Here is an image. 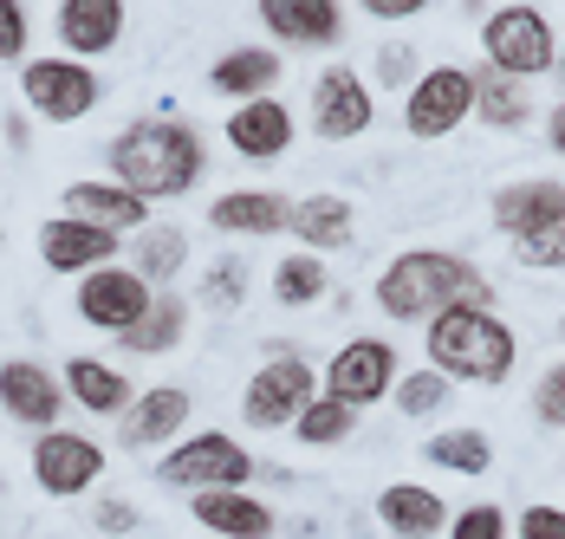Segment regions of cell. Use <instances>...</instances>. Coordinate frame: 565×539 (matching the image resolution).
<instances>
[{
	"label": "cell",
	"instance_id": "cell-35",
	"mask_svg": "<svg viewBox=\"0 0 565 539\" xmlns=\"http://www.w3.org/2000/svg\"><path fill=\"white\" fill-rule=\"evenodd\" d=\"M513 261L533 273H559L565 267V221L559 228H546V234H526V241H513Z\"/></svg>",
	"mask_w": 565,
	"mask_h": 539
},
{
	"label": "cell",
	"instance_id": "cell-38",
	"mask_svg": "<svg viewBox=\"0 0 565 539\" xmlns=\"http://www.w3.org/2000/svg\"><path fill=\"white\" fill-rule=\"evenodd\" d=\"M520 539H565V507H553V500L520 507Z\"/></svg>",
	"mask_w": 565,
	"mask_h": 539
},
{
	"label": "cell",
	"instance_id": "cell-39",
	"mask_svg": "<svg viewBox=\"0 0 565 539\" xmlns=\"http://www.w3.org/2000/svg\"><path fill=\"white\" fill-rule=\"evenodd\" d=\"M20 53H26V13H20V0H0V59Z\"/></svg>",
	"mask_w": 565,
	"mask_h": 539
},
{
	"label": "cell",
	"instance_id": "cell-31",
	"mask_svg": "<svg viewBox=\"0 0 565 539\" xmlns=\"http://www.w3.org/2000/svg\"><path fill=\"white\" fill-rule=\"evenodd\" d=\"M182 261H189L182 228H143V241H137V273H143V279H175Z\"/></svg>",
	"mask_w": 565,
	"mask_h": 539
},
{
	"label": "cell",
	"instance_id": "cell-32",
	"mask_svg": "<svg viewBox=\"0 0 565 539\" xmlns=\"http://www.w3.org/2000/svg\"><path fill=\"white\" fill-rule=\"evenodd\" d=\"M274 299H280V306H312V299H326V261H312V254L280 261V273H274Z\"/></svg>",
	"mask_w": 565,
	"mask_h": 539
},
{
	"label": "cell",
	"instance_id": "cell-5",
	"mask_svg": "<svg viewBox=\"0 0 565 539\" xmlns=\"http://www.w3.org/2000/svg\"><path fill=\"white\" fill-rule=\"evenodd\" d=\"M468 117H475V72H461V65H429V72H416L409 105H403V130H409V137L436 144V137L461 130Z\"/></svg>",
	"mask_w": 565,
	"mask_h": 539
},
{
	"label": "cell",
	"instance_id": "cell-33",
	"mask_svg": "<svg viewBox=\"0 0 565 539\" xmlns=\"http://www.w3.org/2000/svg\"><path fill=\"white\" fill-rule=\"evenodd\" d=\"M391 397H396V410H403V416H436V410L449 403V378L423 364V371L396 378V390H391Z\"/></svg>",
	"mask_w": 565,
	"mask_h": 539
},
{
	"label": "cell",
	"instance_id": "cell-23",
	"mask_svg": "<svg viewBox=\"0 0 565 539\" xmlns=\"http://www.w3.org/2000/svg\"><path fill=\"white\" fill-rule=\"evenodd\" d=\"M182 423H189V390L163 383V390H143V397L130 403V416H124V442H130V448H157V442H170Z\"/></svg>",
	"mask_w": 565,
	"mask_h": 539
},
{
	"label": "cell",
	"instance_id": "cell-44",
	"mask_svg": "<svg viewBox=\"0 0 565 539\" xmlns=\"http://www.w3.org/2000/svg\"><path fill=\"white\" fill-rule=\"evenodd\" d=\"M559 338H565V319H559Z\"/></svg>",
	"mask_w": 565,
	"mask_h": 539
},
{
	"label": "cell",
	"instance_id": "cell-3",
	"mask_svg": "<svg viewBox=\"0 0 565 539\" xmlns=\"http://www.w3.org/2000/svg\"><path fill=\"white\" fill-rule=\"evenodd\" d=\"M429 371L443 378H468V383H508L513 364H520V338H513L508 319L494 313H475V306H455V313H436L429 319Z\"/></svg>",
	"mask_w": 565,
	"mask_h": 539
},
{
	"label": "cell",
	"instance_id": "cell-30",
	"mask_svg": "<svg viewBox=\"0 0 565 539\" xmlns=\"http://www.w3.org/2000/svg\"><path fill=\"white\" fill-rule=\"evenodd\" d=\"M182 325H189V306L182 299H157L143 319L124 331V351H170L175 338H182Z\"/></svg>",
	"mask_w": 565,
	"mask_h": 539
},
{
	"label": "cell",
	"instance_id": "cell-22",
	"mask_svg": "<svg viewBox=\"0 0 565 539\" xmlns=\"http://www.w3.org/2000/svg\"><path fill=\"white\" fill-rule=\"evenodd\" d=\"M195 520L209 533H227V539H274V514L260 500H247L241 487H209L195 494Z\"/></svg>",
	"mask_w": 565,
	"mask_h": 539
},
{
	"label": "cell",
	"instance_id": "cell-43",
	"mask_svg": "<svg viewBox=\"0 0 565 539\" xmlns=\"http://www.w3.org/2000/svg\"><path fill=\"white\" fill-rule=\"evenodd\" d=\"M553 72H559V78H565V46H559V65H553Z\"/></svg>",
	"mask_w": 565,
	"mask_h": 539
},
{
	"label": "cell",
	"instance_id": "cell-40",
	"mask_svg": "<svg viewBox=\"0 0 565 539\" xmlns=\"http://www.w3.org/2000/svg\"><path fill=\"white\" fill-rule=\"evenodd\" d=\"M105 533H137V507L130 500H98V514H92Z\"/></svg>",
	"mask_w": 565,
	"mask_h": 539
},
{
	"label": "cell",
	"instance_id": "cell-15",
	"mask_svg": "<svg viewBox=\"0 0 565 539\" xmlns=\"http://www.w3.org/2000/svg\"><path fill=\"white\" fill-rule=\"evenodd\" d=\"M40 261L53 273H98L105 261H117V234L92 228V221L58 215V221L40 228Z\"/></svg>",
	"mask_w": 565,
	"mask_h": 539
},
{
	"label": "cell",
	"instance_id": "cell-27",
	"mask_svg": "<svg viewBox=\"0 0 565 539\" xmlns=\"http://www.w3.org/2000/svg\"><path fill=\"white\" fill-rule=\"evenodd\" d=\"M475 117L481 124H494V130H520L526 117H533V98H526V85L520 78H501V72H475Z\"/></svg>",
	"mask_w": 565,
	"mask_h": 539
},
{
	"label": "cell",
	"instance_id": "cell-6",
	"mask_svg": "<svg viewBox=\"0 0 565 539\" xmlns=\"http://www.w3.org/2000/svg\"><path fill=\"white\" fill-rule=\"evenodd\" d=\"M157 475L170 487H189V494H209V487H247L254 482V455L234 442V435H189L182 448H170L157 462Z\"/></svg>",
	"mask_w": 565,
	"mask_h": 539
},
{
	"label": "cell",
	"instance_id": "cell-28",
	"mask_svg": "<svg viewBox=\"0 0 565 539\" xmlns=\"http://www.w3.org/2000/svg\"><path fill=\"white\" fill-rule=\"evenodd\" d=\"M423 462L429 468H449V475H488L494 468V442L481 430H436L423 442Z\"/></svg>",
	"mask_w": 565,
	"mask_h": 539
},
{
	"label": "cell",
	"instance_id": "cell-10",
	"mask_svg": "<svg viewBox=\"0 0 565 539\" xmlns=\"http://www.w3.org/2000/svg\"><path fill=\"white\" fill-rule=\"evenodd\" d=\"M312 390H319V383H312V364L286 351L274 364H260L254 383H247V423H254V430H286V423L312 403Z\"/></svg>",
	"mask_w": 565,
	"mask_h": 539
},
{
	"label": "cell",
	"instance_id": "cell-11",
	"mask_svg": "<svg viewBox=\"0 0 565 539\" xmlns=\"http://www.w3.org/2000/svg\"><path fill=\"white\" fill-rule=\"evenodd\" d=\"M371 85L351 72V65H332V72H319V85H312V130L326 137V144H344V137H364L371 130Z\"/></svg>",
	"mask_w": 565,
	"mask_h": 539
},
{
	"label": "cell",
	"instance_id": "cell-14",
	"mask_svg": "<svg viewBox=\"0 0 565 539\" xmlns=\"http://www.w3.org/2000/svg\"><path fill=\"white\" fill-rule=\"evenodd\" d=\"M0 403H7V416H20L26 430H53L58 410H65V390L53 383L46 364L7 358V364H0Z\"/></svg>",
	"mask_w": 565,
	"mask_h": 539
},
{
	"label": "cell",
	"instance_id": "cell-45",
	"mask_svg": "<svg viewBox=\"0 0 565 539\" xmlns=\"http://www.w3.org/2000/svg\"><path fill=\"white\" fill-rule=\"evenodd\" d=\"M0 247H7V234H0Z\"/></svg>",
	"mask_w": 565,
	"mask_h": 539
},
{
	"label": "cell",
	"instance_id": "cell-8",
	"mask_svg": "<svg viewBox=\"0 0 565 539\" xmlns=\"http://www.w3.org/2000/svg\"><path fill=\"white\" fill-rule=\"evenodd\" d=\"M396 390V351L384 338H351L339 345V358L326 364V397L344 410H371Z\"/></svg>",
	"mask_w": 565,
	"mask_h": 539
},
{
	"label": "cell",
	"instance_id": "cell-7",
	"mask_svg": "<svg viewBox=\"0 0 565 539\" xmlns=\"http://www.w3.org/2000/svg\"><path fill=\"white\" fill-rule=\"evenodd\" d=\"M20 98L40 110L46 124H78L85 110L105 98V85H98V72L78 65V59H33V65L20 72Z\"/></svg>",
	"mask_w": 565,
	"mask_h": 539
},
{
	"label": "cell",
	"instance_id": "cell-24",
	"mask_svg": "<svg viewBox=\"0 0 565 539\" xmlns=\"http://www.w3.org/2000/svg\"><path fill=\"white\" fill-rule=\"evenodd\" d=\"M292 234L306 241V254L351 247V234H358V209H351L344 195H312V202H292Z\"/></svg>",
	"mask_w": 565,
	"mask_h": 539
},
{
	"label": "cell",
	"instance_id": "cell-37",
	"mask_svg": "<svg viewBox=\"0 0 565 539\" xmlns=\"http://www.w3.org/2000/svg\"><path fill=\"white\" fill-rule=\"evenodd\" d=\"M533 416H540L546 430H565V358L540 371V383H533Z\"/></svg>",
	"mask_w": 565,
	"mask_h": 539
},
{
	"label": "cell",
	"instance_id": "cell-25",
	"mask_svg": "<svg viewBox=\"0 0 565 539\" xmlns=\"http://www.w3.org/2000/svg\"><path fill=\"white\" fill-rule=\"evenodd\" d=\"M274 78H280V53H260V46H241V53H227L215 72H209V85L222 92V98H267L274 92Z\"/></svg>",
	"mask_w": 565,
	"mask_h": 539
},
{
	"label": "cell",
	"instance_id": "cell-41",
	"mask_svg": "<svg viewBox=\"0 0 565 539\" xmlns=\"http://www.w3.org/2000/svg\"><path fill=\"white\" fill-rule=\"evenodd\" d=\"M377 72H384V78H409V46H384Z\"/></svg>",
	"mask_w": 565,
	"mask_h": 539
},
{
	"label": "cell",
	"instance_id": "cell-13",
	"mask_svg": "<svg viewBox=\"0 0 565 539\" xmlns=\"http://www.w3.org/2000/svg\"><path fill=\"white\" fill-rule=\"evenodd\" d=\"M559 221H565V182H553V176H526V182H501L494 189V228L508 241L546 234Z\"/></svg>",
	"mask_w": 565,
	"mask_h": 539
},
{
	"label": "cell",
	"instance_id": "cell-16",
	"mask_svg": "<svg viewBox=\"0 0 565 539\" xmlns=\"http://www.w3.org/2000/svg\"><path fill=\"white\" fill-rule=\"evenodd\" d=\"M227 150L247 157V162H280L292 150V117H286V105H274V98L241 105L227 117Z\"/></svg>",
	"mask_w": 565,
	"mask_h": 539
},
{
	"label": "cell",
	"instance_id": "cell-26",
	"mask_svg": "<svg viewBox=\"0 0 565 539\" xmlns=\"http://www.w3.org/2000/svg\"><path fill=\"white\" fill-rule=\"evenodd\" d=\"M65 383H72V397H78L92 416H117V410L130 403V383H124V371L98 364V358H65Z\"/></svg>",
	"mask_w": 565,
	"mask_h": 539
},
{
	"label": "cell",
	"instance_id": "cell-20",
	"mask_svg": "<svg viewBox=\"0 0 565 539\" xmlns=\"http://www.w3.org/2000/svg\"><path fill=\"white\" fill-rule=\"evenodd\" d=\"M117 33H124V0H65L58 7V40H65V53H78V65L111 53Z\"/></svg>",
	"mask_w": 565,
	"mask_h": 539
},
{
	"label": "cell",
	"instance_id": "cell-4",
	"mask_svg": "<svg viewBox=\"0 0 565 539\" xmlns=\"http://www.w3.org/2000/svg\"><path fill=\"white\" fill-rule=\"evenodd\" d=\"M481 53H488V72H501V78H546L553 65H559V40H553V20L540 13V7H494L488 20H481Z\"/></svg>",
	"mask_w": 565,
	"mask_h": 539
},
{
	"label": "cell",
	"instance_id": "cell-36",
	"mask_svg": "<svg viewBox=\"0 0 565 539\" xmlns=\"http://www.w3.org/2000/svg\"><path fill=\"white\" fill-rule=\"evenodd\" d=\"M449 539H508V514L494 500H475V507L449 514Z\"/></svg>",
	"mask_w": 565,
	"mask_h": 539
},
{
	"label": "cell",
	"instance_id": "cell-29",
	"mask_svg": "<svg viewBox=\"0 0 565 539\" xmlns=\"http://www.w3.org/2000/svg\"><path fill=\"white\" fill-rule=\"evenodd\" d=\"M351 430H358V410H344L332 397H312V403L292 416V435H299L306 448H332V442H344Z\"/></svg>",
	"mask_w": 565,
	"mask_h": 539
},
{
	"label": "cell",
	"instance_id": "cell-19",
	"mask_svg": "<svg viewBox=\"0 0 565 539\" xmlns=\"http://www.w3.org/2000/svg\"><path fill=\"white\" fill-rule=\"evenodd\" d=\"M260 20L286 46H332L344 27L339 0H260Z\"/></svg>",
	"mask_w": 565,
	"mask_h": 539
},
{
	"label": "cell",
	"instance_id": "cell-2",
	"mask_svg": "<svg viewBox=\"0 0 565 539\" xmlns=\"http://www.w3.org/2000/svg\"><path fill=\"white\" fill-rule=\"evenodd\" d=\"M111 169H117V189H130L143 202L189 195L195 176H202V137L189 124H175V117H143V124L117 130Z\"/></svg>",
	"mask_w": 565,
	"mask_h": 539
},
{
	"label": "cell",
	"instance_id": "cell-9",
	"mask_svg": "<svg viewBox=\"0 0 565 539\" xmlns=\"http://www.w3.org/2000/svg\"><path fill=\"white\" fill-rule=\"evenodd\" d=\"M157 299H150V279L137 267H98L85 273V286H78V319L98 325V331H130V325L143 319Z\"/></svg>",
	"mask_w": 565,
	"mask_h": 539
},
{
	"label": "cell",
	"instance_id": "cell-12",
	"mask_svg": "<svg viewBox=\"0 0 565 539\" xmlns=\"http://www.w3.org/2000/svg\"><path fill=\"white\" fill-rule=\"evenodd\" d=\"M105 475V455H98V442H85V435L72 430H46L33 442V482L46 487V494H85V487Z\"/></svg>",
	"mask_w": 565,
	"mask_h": 539
},
{
	"label": "cell",
	"instance_id": "cell-21",
	"mask_svg": "<svg viewBox=\"0 0 565 539\" xmlns=\"http://www.w3.org/2000/svg\"><path fill=\"white\" fill-rule=\"evenodd\" d=\"M209 221L222 234H280V228H292V202L274 195V189H227L209 209Z\"/></svg>",
	"mask_w": 565,
	"mask_h": 539
},
{
	"label": "cell",
	"instance_id": "cell-1",
	"mask_svg": "<svg viewBox=\"0 0 565 539\" xmlns=\"http://www.w3.org/2000/svg\"><path fill=\"white\" fill-rule=\"evenodd\" d=\"M455 306L488 313L494 286L475 261H461L449 247H409L377 273V313H391V319H436V313H455Z\"/></svg>",
	"mask_w": 565,
	"mask_h": 539
},
{
	"label": "cell",
	"instance_id": "cell-34",
	"mask_svg": "<svg viewBox=\"0 0 565 539\" xmlns=\"http://www.w3.org/2000/svg\"><path fill=\"white\" fill-rule=\"evenodd\" d=\"M241 293H247V261H241V254H227V261H215V267L202 273L209 313H241Z\"/></svg>",
	"mask_w": 565,
	"mask_h": 539
},
{
	"label": "cell",
	"instance_id": "cell-18",
	"mask_svg": "<svg viewBox=\"0 0 565 539\" xmlns=\"http://www.w3.org/2000/svg\"><path fill=\"white\" fill-rule=\"evenodd\" d=\"M65 215L92 221V228H105V234H130V228L150 221V202L130 195V189H117V182H72V189H65Z\"/></svg>",
	"mask_w": 565,
	"mask_h": 539
},
{
	"label": "cell",
	"instance_id": "cell-17",
	"mask_svg": "<svg viewBox=\"0 0 565 539\" xmlns=\"http://www.w3.org/2000/svg\"><path fill=\"white\" fill-rule=\"evenodd\" d=\"M377 520H384V533H396V539H436V533H449V500H443L436 487L396 482V487L377 494Z\"/></svg>",
	"mask_w": 565,
	"mask_h": 539
},
{
	"label": "cell",
	"instance_id": "cell-42",
	"mask_svg": "<svg viewBox=\"0 0 565 539\" xmlns=\"http://www.w3.org/2000/svg\"><path fill=\"white\" fill-rule=\"evenodd\" d=\"M546 137H553V150L565 157V105H553V124H546Z\"/></svg>",
	"mask_w": 565,
	"mask_h": 539
}]
</instances>
